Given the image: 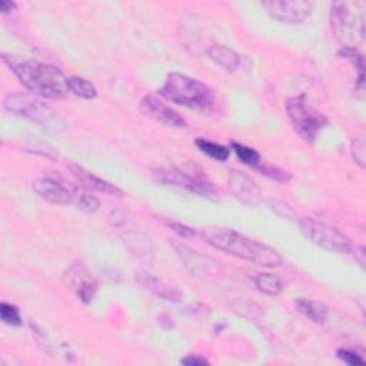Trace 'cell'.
I'll return each instance as SVG.
<instances>
[{
  "instance_id": "5b68a950",
  "label": "cell",
  "mask_w": 366,
  "mask_h": 366,
  "mask_svg": "<svg viewBox=\"0 0 366 366\" xmlns=\"http://www.w3.org/2000/svg\"><path fill=\"white\" fill-rule=\"evenodd\" d=\"M159 182L187 189L201 196H217V189L202 174L198 166H182L172 169H159L155 172Z\"/></svg>"
},
{
  "instance_id": "8992f818",
  "label": "cell",
  "mask_w": 366,
  "mask_h": 366,
  "mask_svg": "<svg viewBox=\"0 0 366 366\" xmlns=\"http://www.w3.org/2000/svg\"><path fill=\"white\" fill-rule=\"evenodd\" d=\"M299 228L306 239L328 252L348 253L352 250V244L348 236L324 222L302 218L299 221Z\"/></svg>"
},
{
  "instance_id": "7402d4cb",
  "label": "cell",
  "mask_w": 366,
  "mask_h": 366,
  "mask_svg": "<svg viewBox=\"0 0 366 366\" xmlns=\"http://www.w3.org/2000/svg\"><path fill=\"white\" fill-rule=\"evenodd\" d=\"M232 147L235 150V154L238 155V158L245 165H249V166H253V167L259 166V163H261V155L257 154L255 149L248 147L245 145H239V143H236V142L232 143Z\"/></svg>"
},
{
  "instance_id": "2e32d148",
  "label": "cell",
  "mask_w": 366,
  "mask_h": 366,
  "mask_svg": "<svg viewBox=\"0 0 366 366\" xmlns=\"http://www.w3.org/2000/svg\"><path fill=\"white\" fill-rule=\"evenodd\" d=\"M209 57L218 63L219 66H222L228 72H233L239 68L241 59L239 55L233 52L232 49L223 46V45H213L209 48Z\"/></svg>"
},
{
  "instance_id": "d4e9b609",
  "label": "cell",
  "mask_w": 366,
  "mask_h": 366,
  "mask_svg": "<svg viewBox=\"0 0 366 366\" xmlns=\"http://www.w3.org/2000/svg\"><path fill=\"white\" fill-rule=\"evenodd\" d=\"M352 155H354L355 162L363 169L365 167L366 155H365V140L362 138L355 139V142L352 145Z\"/></svg>"
},
{
  "instance_id": "f1b7e54d",
  "label": "cell",
  "mask_w": 366,
  "mask_h": 366,
  "mask_svg": "<svg viewBox=\"0 0 366 366\" xmlns=\"http://www.w3.org/2000/svg\"><path fill=\"white\" fill-rule=\"evenodd\" d=\"M15 9H16V5L13 2H6V0H2V2H0V12L9 13V12H12Z\"/></svg>"
},
{
  "instance_id": "3957f363",
  "label": "cell",
  "mask_w": 366,
  "mask_h": 366,
  "mask_svg": "<svg viewBox=\"0 0 366 366\" xmlns=\"http://www.w3.org/2000/svg\"><path fill=\"white\" fill-rule=\"evenodd\" d=\"M161 95L170 102L196 111H209L214 100L209 86L181 73H170L166 77Z\"/></svg>"
},
{
  "instance_id": "603a6c76",
  "label": "cell",
  "mask_w": 366,
  "mask_h": 366,
  "mask_svg": "<svg viewBox=\"0 0 366 366\" xmlns=\"http://www.w3.org/2000/svg\"><path fill=\"white\" fill-rule=\"evenodd\" d=\"M0 318H2V320L6 325H10V327H19L21 324L19 309L6 302L0 305Z\"/></svg>"
},
{
  "instance_id": "30bf717a",
  "label": "cell",
  "mask_w": 366,
  "mask_h": 366,
  "mask_svg": "<svg viewBox=\"0 0 366 366\" xmlns=\"http://www.w3.org/2000/svg\"><path fill=\"white\" fill-rule=\"evenodd\" d=\"M64 282L86 304L92 302L98 291L96 281L82 262L73 264L66 271V273H64Z\"/></svg>"
},
{
  "instance_id": "5bb4252c",
  "label": "cell",
  "mask_w": 366,
  "mask_h": 366,
  "mask_svg": "<svg viewBox=\"0 0 366 366\" xmlns=\"http://www.w3.org/2000/svg\"><path fill=\"white\" fill-rule=\"evenodd\" d=\"M138 281L145 289L150 291L154 295L159 296L161 299L169 300V302H181L182 300V293L175 286L167 285V284L159 281L158 277H155L152 275L139 273Z\"/></svg>"
},
{
  "instance_id": "277c9868",
  "label": "cell",
  "mask_w": 366,
  "mask_h": 366,
  "mask_svg": "<svg viewBox=\"0 0 366 366\" xmlns=\"http://www.w3.org/2000/svg\"><path fill=\"white\" fill-rule=\"evenodd\" d=\"M5 109L17 116L30 119L51 132H60L64 129V122L51 106L43 103L30 93H9L3 99Z\"/></svg>"
},
{
  "instance_id": "52a82bcc",
  "label": "cell",
  "mask_w": 366,
  "mask_h": 366,
  "mask_svg": "<svg viewBox=\"0 0 366 366\" xmlns=\"http://www.w3.org/2000/svg\"><path fill=\"white\" fill-rule=\"evenodd\" d=\"M286 112L295 126V131L308 142L313 140L327 123L325 116L313 109L305 96L289 98L286 100Z\"/></svg>"
},
{
  "instance_id": "4316f807",
  "label": "cell",
  "mask_w": 366,
  "mask_h": 366,
  "mask_svg": "<svg viewBox=\"0 0 366 366\" xmlns=\"http://www.w3.org/2000/svg\"><path fill=\"white\" fill-rule=\"evenodd\" d=\"M169 226L174 229L175 232H178L181 236H183V238H190V236L195 235V232H193L192 229L183 226V225H179V223H169Z\"/></svg>"
},
{
  "instance_id": "9c48e42d",
  "label": "cell",
  "mask_w": 366,
  "mask_h": 366,
  "mask_svg": "<svg viewBox=\"0 0 366 366\" xmlns=\"http://www.w3.org/2000/svg\"><path fill=\"white\" fill-rule=\"evenodd\" d=\"M262 6L271 17L288 25L300 24L312 10V5L304 0H271V2H264Z\"/></svg>"
},
{
  "instance_id": "6da1fadb",
  "label": "cell",
  "mask_w": 366,
  "mask_h": 366,
  "mask_svg": "<svg viewBox=\"0 0 366 366\" xmlns=\"http://www.w3.org/2000/svg\"><path fill=\"white\" fill-rule=\"evenodd\" d=\"M205 241L219 250L252 264L275 268L282 265V256L261 242L246 238L245 235L229 228H208L202 232Z\"/></svg>"
},
{
  "instance_id": "7c38bea8",
  "label": "cell",
  "mask_w": 366,
  "mask_h": 366,
  "mask_svg": "<svg viewBox=\"0 0 366 366\" xmlns=\"http://www.w3.org/2000/svg\"><path fill=\"white\" fill-rule=\"evenodd\" d=\"M228 186L232 195L241 203L255 208L261 203V190L255 185V182L241 172L233 170L228 178Z\"/></svg>"
},
{
  "instance_id": "cb8c5ba5",
  "label": "cell",
  "mask_w": 366,
  "mask_h": 366,
  "mask_svg": "<svg viewBox=\"0 0 366 366\" xmlns=\"http://www.w3.org/2000/svg\"><path fill=\"white\" fill-rule=\"evenodd\" d=\"M256 167L261 170V174H265L277 182H288L291 179L289 174H286L285 170H281L277 167H273V166H256Z\"/></svg>"
},
{
  "instance_id": "8fae6325",
  "label": "cell",
  "mask_w": 366,
  "mask_h": 366,
  "mask_svg": "<svg viewBox=\"0 0 366 366\" xmlns=\"http://www.w3.org/2000/svg\"><path fill=\"white\" fill-rule=\"evenodd\" d=\"M139 109L146 118L154 119L166 126H170V127H186L187 126L186 120L176 111L172 109V107L165 104L161 99H158L154 95H146L139 103Z\"/></svg>"
},
{
  "instance_id": "e0dca14e",
  "label": "cell",
  "mask_w": 366,
  "mask_h": 366,
  "mask_svg": "<svg viewBox=\"0 0 366 366\" xmlns=\"http://www.w3.org/2000/svg\"><path fill=\"white\" fill-rule=\"evenodd\" d=\"M295 306L298 312L305 315L311 320L316 322V324H324L328 318V308L322 302H316V300H308V299H300L296 300Z\"/></svg>"
},
{
  "instance_id": "4fadbf2b",
  "label": "cell",
  "mask_w": 366,
  "mask_h": 366,
  "mask_svg": "<svg viewBox=\"0 0 366 366\" xmlns=\"http://www.w3.org/2000/svg\"><path fill=\"white\" fill-rule=\"evenodd\" d=\"M71 170H72V174L76 176V179L82 185H84L86 187L95 189L98 192H103V193H106V195H118V196L123 195V192L119 187L95 176L93 174H91L89 170H86L84 167H82L79 165H75V163L71 165Z\"/></svg>"
},
{
  "instance_id": "ac0fdd59",
  "label": "cell",
  "mask_w": 366,
  "mask_h": 366,
  "mask_svg": "<svg viewBox=\"0 0 366 366\" xmlns=\"http://www.w3.org/2000/svg\"><path fill=\"white\" fill-rule=\"evenodd\" d=\"M255 284L257 289L269 296H276L284 289L282 281L273 273H259L255 277Z\"/></svg>"
},
{
  "instance_id": "83f0119b",
  "label": "cell",
  "mask_w": 366,
  "mask_h": 366,
  "mask_svg": "<svg viewBox=\"0 0 366 366\" xmlns=\"http://www.w3.org/2000/svg\"><path fill=\"white\" fill-rule=\"evenodd\" d=\"M181 363L182 365H187V366H205V365H209V362L206 359L195 358V356H187V358L182 359Z\"/></svg>"
},
{
  "instance_id": "484cf974",
  "label": "cell",
  "mask_w": 366,
  "mask_h": 366,
  "mask_svg": "<svg viewBox=\"0 0 366 366\" xmlns=\"http://www.w3.org/2000/svg\"><path fill=\"white\" fill-rule=\"evenodd\" d=\"M338 356H339L343 362L348 363V365H351V366H355V365H363V363H365V360H363L359 355H356V354L352 352V351H348V349H340V351H338Z\"/></svg>"
},
{
  "instance_id": "d6986e66",
  "label": "cell",
  "mask_w": 366,
  "mask_h": 366,
  "mask_svg": "<svg viewBox=\"0 0 366 366\" xmlns=\"http://www.w3.org/2000/svg\"><path fill=\"white\" fill-rule=\"evenodd\" d=\"M68 84H69V91L79 98L95 99L98 96V91L95 88V84L89 82L88 79L72 76V77H68Z\"/></svg>"
},
{
  "instance_id": "44dd1931",
  "label": "cell",
  "mask_w": 366,
  "mask_h": 366,
  "mask_svg": "<svg viewBox=\"0 0 366 366\" xmlns=\"http://www.w3.org/2000/svg\"><path fill=\"white\" fill-rule=\"evenodd\" d=\"M77 205L79 209L84 210V212H89V213H93L99 209L100 206V202L99 199L92 195V193L86 192V190H80V189H75V199H73Z\"/></svg>"
},
{
  "instance_id": "7a4b0ae2",
  "label": "cell",
  "mask_w": 366,
  "mask_h": 366,
  "mask_svg": "<svg viewBox=\"0 0 366 366\" xmlns=\"http://www.w3.org/2000/svg\"><path fill=\"white\" fill-rule=\"evenodd\" d=\"M10 68L26 88L42 98L63 99L69 95L68 77L49 63L24 60L10 63Z\"/></svg>"
},
{
  "instance_id": "9a60e30c",
  "label": "cell",
  "mask_w": 366,
  "mask_h": 366,
  "mask_svg": "<svg viewBox=\"0 0 366 366\" xmlns=\"http://www.w3.org/2000/svg\"><path fill=\"white\" fill-rule=\"evenodd\" d=\"M331 24L336 36L347 40L349 32L355 28L351 25V15L345 3H335L331 10Z\"/></svg>"
},
{
  "instance_id": "ba28073f",
  "label": "cell",
  "mask_w": 366,
  "mask_h": 366,
  "mask_svg": "<svg viewBox=\"0 0 366 366\" xmlns=\"http://www.w3.org/2000/svg\"><path fill=\"white\" fill-rule=\"evenodd\" d=\"M33 189L37 195L55 205H68L75 199V189L66 181L55 175H43L33 181Z\"/></svg>"
},
{
  "instance_id": "ffe728a7",
  "label": "cell",
  "mask_w": 366,
  "mask_h": 366,
  "mask_svg": "<svg viewBox=\"0 0 366 366\" xmlns=\"http://www.w3.org/2000/svg\"><path fill=\"white\" fill-rule=\"evenodd\" d=\"M195 143L201 149V152H203L205 155L210 156L214 161L225 162V161H228V158L230 155V149H228V147H225L222 145L214 143V142H209V140H205V139H198Z\"/></svg>"
}]
</instances>
